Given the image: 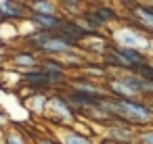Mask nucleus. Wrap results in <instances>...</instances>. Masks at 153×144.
Listing matches in <instances>:
<instances>
[{"label":"nucleus","instance_id":"f257e3e1","mask_svg":"<svg viewBox=\"0 0 153 144\" xmlns=\"http://www.w3.org/2000/svg\"><path fill=\"white\" fill-rule=\"evenodd\" d=\"M105 109L117 113L120 117L128 119V121H134V123H147L151 119V113L147 109V104H138V102H132V100H113V102H105L103 104Z\"/></svg>","mask_w":153,"mask_h":144},{"label":"nucleus","instance_id":"f03ea898","mask_svg":"<svg viewBox=\"0 0 153 144\" xmlns=\"http://www.w3.org/2000/svg\"><path fill=\"white\" fill-rule=\"evenodd\" d=\"M32 19L40 25L42 32H59V29H63V25H65V21L59 19L57 15H40V13H34Z\"/></svg>","mask_w":153,"mask_h":144},{"label":"nucleus","instance_id":"7ed1b4c3","mask_svg":"<svg viewBox=\"0 0 153 144\" xmlns=\"http://www.w3.org/2000/svg\"><path fill=\"white\" fill-rule=\"evenodd\" d=\"M71 104H78V107H103L105 100L101 96H90V94H82V92H74L69 94L67 98Z\"/></svg>","mask_w":153,"mask_h":144},{"label":"nucleus","instance_id":"20e7f679","mask_svg":"<svg viewBox=\"0 0 153 144\" xmlns=\"http://www.w3.org/2000/svg\"><path fill=\"white\" fill-rule=\"evenodd\" d=\"M25 79H27V84L30 86H34V88H46V86H51V84H55L53 82V77L46 73V71H30L27 75H25Z\"/></svg>","mask_w":153,"mask_h":144},{"label":"nucleus","instance_id":"39448f33","mask_svg":"<svg viewBox=\"0 0 153 144\" xmlns=\"http://www.w3.org/2000/svg\"><path fill=\"white\" fill-rule=\"evenodd\" d=\"M0 13H2V19H11V17L19 19V17H23V4L2 0V2H0Z\"/></svg>","mask_w":153,"mask_h":144},{"label":"nucleus","instance_id":"423d86ee","mask_svg":"<svg viewBox=\"0 0 153 144\" xmlns=\"http://www.w3.org/2000/svg\"><path fill=\"white\" fill-rule=\"evenodd\" d=\"M61 32H63V34H67L74 42L92 34V32H88V29H84V27H80V25H76V23H67V21H65V25H63V29H61Z\"/></svg>","mask_w":153,"mask_h":144},{"label":"nucleus","instance_id":"0eeeda50","mask_svg":"<svg viewBox=\"0 0 153 144\" xmlns=\"http://www.w3.org/2000/svg\"><path fill=\"white\" fill-rule=\"evenodd\" d=\"M117 40L124 44V48H138V46H147V44H143V40H140L134 32H122V34L117 36Z\"/></svg>","mask_w":153,"mask_h":144},{"label":"nucleus","instance_id":"6e6552de","mask_svg":"<svg viewBox=\"0 0 153 144\" xmlns=\"http://www.w3.org/2000/svg\"><path fill=\"white\" fill-rule=\"evenodd\" d=\"M111 90H113V92H115V96H120L122 100H130V98L136 94V92H134L130 86H126L122 79H117V82H111Z\"/></svg>","mask_w":153,"mask_h":144},{"label":"nucleus","instance_id":"1a4fd4ad","mask_svg":"<svg viewBox=\"0 0 153 144\" xmlns=\"http://www.w3.org/2000/svg\"><path fill=\"white\" fill-rule=\"evenodd\" d=\"M134 13H136V17L143 21V25L145 27H149V29H153V7L149 9V7H134Z\"/></svg>","mask_w":153,"mask_h":144},{"label":"nucleus","instance_id":"9d476101","mask_svg":"<svg viewBox=\"0 0 153 144\" xmlns=\"http://www.w3.org/2000/svg\"><path fill=\"white\" fill-rule=\"evenodd\" d=\"M42 71H46V73L53 77V82H59V79L63 77V67H61L59 63H55V61H46L44 67H42Z\"/></svg>","mask_w":153,"mask_h":144},{"label":"nucleus","instance_id":"9b49d317","mask_svg":"<svg viewBox=\"0 0 153 144\" xmlns=\"http://www.w3.org/2000/svg\"><path fill=\"white\" fill-rule=\"evenodd\" d=\"M30 7L34 9V13H40V15H55V7L51 2H32Z\"/></svg>","mask_w":153,"mask_h":144},{"label":"nucleus","instance_id":"f8f14e48","mask_svg":"<svg viewBox=\"0 0 153 144\" xmlns=\"http://www.w3.org/2000/svg\"><path fill=\"white\" fill-rule=\"evenodd\" d=\"M63 144H90L88 138L80 136V134H74V132H67L63 136Z\"/></svg>","mask_w":153,"mask_h":144},{"label":"nucleus","instance_id":"ddd939ff","mask_svg":"<svg viewBox=\"0 0 153 144\" xmlns=\"http://www.w3.org/2000/svg\"><path fill=\"white\" fill-rule=\"evenodd\" d=\"M134 71V75H138V77H145V79H149L151 84H153V67L151 65H138V67H134L132 69Z\"/></svg>","mask_w":153,"mask_h":144},{"label":"nucleus","instance_id":"4468645a","mask_svg":"<svg viewBox=\"0 0 153 144\" xmlns=\"http://www.w3.org/2000/svg\"><path fill=\"white\" fill-rule=\"evenodd\" d=\"M15 63H17V65H34V63H36V59H34L32 54L17 52V54H15Z\"/></svg>","mask_w":153,"mask_h":144},{"label":"nucleus","instance_id":"2eb2a0df","mask_svg":"<svg viewBox=\"0 0 153 144\" xmlns=\"http://www.w3.org/2000/svg\"><path fill=\"white\" fill-rule=\"evenodd\" d=\"M140 142H143V144H153V132L143 134V136H140Z\"/></svg>","mask_w":153,"mask_h":144},{"label":"nucleus","instance_id":"dca6fc26","mask_svg":"<svg viewBox=\"0 0 153 144\" xmlns=\"http://www.w3.org/2000/svg\"><path fill=\"white\" fill-rule=\"evenodd\" d=\"M9 144H23V140H21L19 136L13 134V136H9Z\"/></svg>","mask_w":153,"mask_h":144},{"label":"nucleus","instance_id":"f3484780","mask_svg":"<svg viewBox=\"0 0 153 144\" xmlns=\"http://www.w3.org/2000/svg\"><path fill=\"white\" fill-rule=\"evenodd\" d=\"M147 109H149V113H151V117H153V102H149V104H147Z\"/></svg>","mask_w":153,"mask_h":144}]
</instances>
